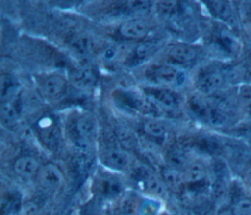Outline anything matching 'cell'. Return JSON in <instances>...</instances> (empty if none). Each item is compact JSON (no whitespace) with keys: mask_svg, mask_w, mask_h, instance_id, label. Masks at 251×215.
<instances>
[{"mask_svg":"<svg viewBox=\"0 0 251 215\" xmlns=\"http://www.w3.org/2000/svg\"><path fill=\"white\" fill-rule=\"evenodd\" d=\"M145 75L160 85L181 86L185 81L184 72L173 64H152L145 70Z\"/></svg>","mask_w":251,"mask_h":215,"instance_id":"cell-1","label":"cell"},{"mask_svg":"<svg viewBox=\"0 0 251 215\" xmlns=\"http://www.w3.org/2000/svg\"><path fill=\"white\" fill-rule=\"evenodd\" d=\"M187 108L194 117L203 121L219 124L224 120L223 114L198 95H191L187 99Z\"/></svg>","mask_w":251,"mask_h":215,"instance_id":"cell-2","label":"cell"},{"mask_svg":"<svg viewBox=\"0 0 251 215\" xmlns=\"http://www.w3.org/2000/svg\"><path fill=\"white\" fill-rule=\"evenodd\" d=\"M146 98L164 110H176L179 106L177 95L169 89L162 87H146L144 90Z\"/></svg>","mask_w":251,"mask_h":215,"instance_id":"cell-3","label":"cell"},{"mask_svg":"<svg viewBox=\"0 0 251 215\" xmlns=\"http://www.w3.org/2000/svg\"><path fill=\"white\" fill-rule=\"evenodd\" d=\"M37 182L41 188L49 192H55L61 188L64 182V176L60 168L54 163L42 165L36 176Z\"/></svg>","mask_w":251,"mask_h":215,"instance_id":"cell-4","label":"cell"},{"mask_svg":"<svg viewBox=\"0 0 251 215\" xmlns=\"http://www.w3.org/2000/svg\"><path fill=\"white\" fill-rule=\"evenodd\" d=\"M102 163L115 171H126L130 167L131 158L124 149L112 148L104 150L101 154Z\"/></svg>","mask_w":251,"mask_h":215,"instance_id":"cell-5","label":"cell"},{"mask_svg":"<svg viewBox=\"0 0 251 215\" xmlns=\"http://www.w3.org/2000/svg\"><path fill=\"white\" fill-rule=\"evenodd\" d=\"M39 87L43 96L53 100L64 94L67 87V81L60 74H48L40 80Z\"/></svg>","mask_w":251,"mask_h":215,"instance_id":"cell-6","label":"cell"},{"mask_svg":"<svg viewBox=\"0 0 251 215\" xmlns=\"http://www.w3.org/2000/svg\"><path fill=\"white\" fill-rule=\"evenodd\" d=\"M149 30L148 23L141 19H134L127 21L121 24L119 28L120 34L126 38L130 40L142 39L147 35Z\"/></svg>","mask_w":251,"mask_h":215,"instance_id":"cell-7","label":"cell"},{"mask_svg":"<svg viewBox=\"0 0 251 215\" xmlns=\"http://www.w3.org/2000/svg\"><path fill=\"white\" fill-rule=\"evenodd\" d=\"M39 162L32 156L24 155L15 160L13 169L14 172L23 179H31L36 177L40 169Z\"/></svg>","mask_w":251,"mask_h":215,"instance_id":"cell-8","label":"cell"},{"mask_svg":"<svg viewBox=\"0 0 251 215\" xmlns=\"http://www.w3.org/2000/svg\"><path fill=\"white\" fill-rule=\"evenodd\" d=\"M138 178L142 182L145 190H147L151 194L160 197L166 194L167 188L165 184L163 183L162 179L157 177L154 173L142 168L138 170Z\"/></svg>","mask_w":251,"mask_h":215,"instance_id":"cell-9","label":"cell"},{"mask_svg":"<svg viewBox=\"0 0 251 215\" xmlns=\"http://www.w3.org/2000/svg\"><path fill=\"white\" fill-rule=\"evenodd\" d=\"M38 134L41 141L48 147H54L60 138V131L50 117H44L38 122Z\"/></svg>","mask_w":251,"mask_h":215,"instance_id":"cell-10","label":"cell"},{"mask_svg":"<svg viewBox=\"0 0 251 215\" xmlns=\"http://www.w3.org/2000/svg\"><path fill=\"white\" fill-rule=\"evenodd\" d=\"M224 83V77L217 71H206L199 75L196 86L203 94H212L216 92Z\"/></svg>","mask_w":251,"mask_h":215,"instance_id":"cell-11","label":"cell"},{"mask_svg":"<svg viewBox=\"0 0 251 215\" xmlns=\"http://www.w3.org/2000/svg\"><path fill=\"white\" fill-rule=\"evenodd\" d=\"M161 179L166 188L175 194L181 193L185 185L182 172L169 166L162 168Z\"/></svg>","mask_w":251,"mask_h":215,"instance_id":"cell-12","label":"cell"},{"mask_svg":"<svg viewBox=\"0 0 251 215\" xmlns=\"http://www.w3.org/2000/svg\"><path fill=\"white\" fill-rule=\"evenodd\" d=\"M75 130L77 138L90 142L97 135V122L93 116L84 114L77 119Z\"/></svg>","mask_w":251,"mask_h":215,"instance_id":"cell-13","label":"cell"},{"mask_svg":"<svg viewBox=\"0 0 251 215\" xmlns=\"http://www.w3.org/2000/svg\"><path fill=\"white\" fill-rule=\"evenodd\" d=\"M168 57L172 62L178 64H189L196 58V51L190 46L177 44L169 49Z\"/></svg>","mask_w":251,"mask_h":215,"instance_id":"cell-14","label":"cell"},{"mask_svg":"<svg viewBox=\"0 0 251 215\" xmlns=\"http://www.w3.org/2000/svg\"><path fill=\"white\" fill-rule=\"evenodd\" d=\"M182 175H183V180L185 184L195 186L204 182L207 172H206V168L202 163L191 162L184 167L182 171Z\"/></svg>","mask_w":251,"mask_h":215,"instance_id":"cell-15","label":"cell"},{"mask_svg":"<svg viewBox=\"0 0 251 215\" xmlns=\"http://www.w3.org/2000/svg\"><path fill=\"white\" fill-rule=\"evenodd\" d=\"M95 188L101 194L106 196L118 195L123 190L122 184L119 181V179L113 176L100 177L96 181Z\"/></svg>","mask_w":251,"mask_h":215,"instance_id":"cell-16","label":"cell"},{"mask_svg":"<svg viewBox=\"0 0 251 215\" xmlns=\"http://www.w3.org/2000/svg\"><path fill=\"white\" fill-rule=\"evenodd\" d=\"M206 4L214 17L225 22H233L232 8L227 1H207Z\"/></svg>","mask_w":251,"mask_h":215,"instance_id":"cell-17","label":"cell"},{"mask_svg":"<svg viewBox=\"0 0 251 215\" xmlns=\"http://www.w3.org/2000/svg\"><path fill=\"white\" fill-rule=\"evenodd\" d=\"M72 80L77 88L88 89L94 84L96 77L88 65H82L80 68L73 72Z\"/></svg>","mask_w":251,"mask_h":215,"instance_id":"cell-18","label":"cell"},{"mask_svg":"<svg viewBox=\"0 0 251 215\" xmlns=\"http://www.w3.org/2000/svg\"><path fill=\"white\" fill-rule=\"evenodd\" d=\"M20 84L18 80L10 74H2L0 80L1 101H11L18 94Z\"/></svg>","mask_w":251,"mask_h":215,"instance_id":"cell-19","label":"cell"},{"mask_svg":"<svg viewBox=\"0 0 251 215\" xmlns=\"http://www.w3.org/2000/svg\"><path fill=\"white\" fill-rule=\"evenodd\" d=\"M0 118L2 124L6 127H11L17 123L19 119V108L13 100L2 102L0 108Z\"/></svg>","mask_w":251,"mask_h":215,"instance_id":"cell-20","label":"cell"},{"mask_svg":"<svg viewBox=\"0 0 251 215\" xmlns=\"http://www.w3.org/2000/svg\"><path fill=\"white\" fill-rule=\"evenodd\" d=\"M166 159L169 167H172L177 170L181 168L184 169V167L188 164L187 157L184 150L177 147H175L168 151Z\"/></svg>","mask_w":251,"mask_h":215,"instance_id":"cell-21","label":"cell"},{"mask_svg":"<svg viewBox=\"0 0 251 215\" xmlns=\"http://www.w3.org/2000/svg\"><path fill=\"white\" fill-rule=\"evenodd\" d=\"M160 47V41L158 40H148L139 43L134 49V57L138 61H144L151 57Z\"/></svg>","mask_w":251,"mask_h":215,"instance_id":"cell-22","label":"cell"},{"mask_svg":"<svg viewBox=\"0 0 251 215\" xmlns=\"http://www.w3.org/2000/svg\"><path fill=\"white\" fill-rule=\"evenodd\" d=\"M143 131L147 136L156 140L164 139L166 136L164 124L155 118H148L143 122Z\"/></svg>","mask_w":251,"mask_h":215,"instance_id":"cell-23","label":"cell"},{"mask_svg":"<svg viewBox=\"0 0 251 215\" xmlns=\"http://www.w3.org/2000/svg\"><path fill=\"white\" fill-rule=\"evenodd\" d=\"M20 206V196L17 193H6L2 195L0 201L1 215H10Z\"/></svg>","mask_w":251,"mask_h":215,"instance_id":"cell-24","label":"cell"},{"mask_svg":"<svg viewBox=\"0 0 251 215\" xmlns=\"http://www.w3.org/2000/svg\"><path fill=\"white\" fill-rule=\"evenodd\" d=\"M117 139L119 141L120 146L125 150H131L136 149L138 145V140L135 134L125 128H121L117 131Z\"/></svg>","mask_w":251,"mask_h":215,"instance_id":"cell-25","label":"cell"},{"mask_svg":"<svg viewBox=\"0 0 251 215\" xmlns=\"http://www.w3.org/2000/svg\"><path fill=\"white\" fill-rule=\"evenodd\" d=\"M71 49L82 60H86L91 52V42L87 37L79 36L71 42Z\"/></svg>","mask_w":251,"mask_h":215,"instance_id":"cell-26","label":"cell"},{"mask_svg":"<svg viewBox=\"0 0 251 215\" xmlns=\"http://www.w3.org/2000/svg\"><path fill=\"white\" fill-rule=\"evenodd\" d=\"M216 43L221 49L227 53H233L237 49V43L232 35L226 30H221L216 36Z\"/></svg>","mask_w":251,"mask_h":215,"instance_id":"cell-27","label":"cell"},{"mask_svg":"<svg viewBox=\"0 0 251 215\" xmlns=\"http://www.w3.org/2000/svg\"><path fill=\"white\" fill-rule=\"evenodd\" d=\"M138 204L134 196L130 194L126 195L120 204L121 215H137Z\"/></svg>","mask_w":251,"mask_h":215,"instance_id":"cell-28","label":"cell"},{"mask_svg":"<svg viewBox=\"0 0 251 215\" xmlns=\"http://www.w3.org/2000/svg\"><path fill=\"white\" fill-rule=\"evenodd\" d=\"M160 204L154 199H142L138 204L137 215H157Z\"/></svg>","mask_w":251,"mask_h":215,"instance_id":"cell-29","label":"cell"},{"mask_svg":"<svg viewBox=\"0 0 251 215\" xmlns=\"http://www.w3.org/2000/svg\"><path fill=\"white\" fill-rule=\"evenodd\" d=\"M123 53V48L117 44H110L106 46L101 54V58L103 61L111 63L119 59V57Z\"/></svg>","mask_w":251,"mask_h":215,"instance_id":"cell-30","label":"cell"},{"mask_svg":"<svg viewBox=\"0 0 251 215\" xmlns=\"http://www.w3.org/2000/svg\"><path fill=\"white\" fill-rule=\"evenodd\" d=\"M177 5L176 1H160L157 3V10L162 16L169 17L176 12Z\"/></svg>","mask_w":251,"mask_h":215,"instance_id":"cell-31","label":"cell"},{"mask_svg":"<svg viewBox=\"0 0 251 215\" xmlns=\"http://www.w3.org/2000/svg\"><path fill=\"white\" fill-rule=\"evenodd\" d=\"M126 6L131 12L142 14L148 11L150 3L148 1H128Z\"/></svg>","mask_w":251,"mask_h":215,"instance_id":"cell-32","label":"cell"},{"mask_svg":"<svg viewBox=\"0 0 251 215\" xmlns=\"http://www.w3.org/2000/svg\"><path fill=\"white\" fill-rule=\"evenodd\" d=\"M235 211L239 215H251V200L249 198H240L235 204Z\"/></svg>","mask_w":251,"mask_h":215,"instance_id":"cell-33","label":"cell"},{"mask_svg":"<svg viewBox=\"0 0 251 215\" xmlns=\"http://www.w3.org/2000/svg\"><path fill=\"white\" fill-rule=\"evenodd\" d=\"M22 215H39L38 207L34 202H26L22 207Z\"/></svg>","mask_w":251,"mask_h":215,"instance_id":"cell-34","label":"cell"},{"mask_svg":"<svg viewBox=\"0 0 251 215\" xmlns=\"http://www.w3.org/2000/svg\"><path fill=\"white\" fill-rule=\"evenodd\" d=\"M240 97L244 103L251 104V86H243L240 91Z\"/></svg>","mask_w":251,"mask_h":215,"instance_id":"cell-35","label":"cell"},{"mask_svg":"<svg viewBox=\"0 0 251 215\" xmlns=\"http://www.w3.org/2000/svg\"><path fill=\"white\" fill-rule=\"evenodd\" d=\"M217 215H234V213L229 208H222L221 210L218 211Z\"/></svg>","mask_w":251,"mask_h":215,"instance_id":"cell-36","label":"cell"}]
</instances>
